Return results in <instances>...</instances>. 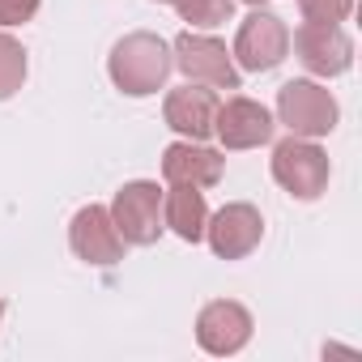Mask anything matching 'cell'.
<instances>
[{"label": "cell", "mask_w": 362, "mask_h": 362, "mask_svg": "<svg viewBox=\"0 0 362 362\" xmlns=\"http://www.w3.org/2000/svg\"><path fill=\"white\" fill-rule=\"evenodd\" d=\"M273 128H277V124H273V115H269L256 98L235 94V98L218 103L214 132L222 136V145H226V149H256V145L273 141Z\"/></svg>", "instance_id": "obj_11"}, {"label": "cell", "mask_w": 362, "mask_h": 362, "mask_svg": "<svg viewBox=\"0 0 362 362\" xmlns=\"http://www.w3.org/2000/svg\"><path fill=\"white\" fill-rule=\"evenodd\" d=\"M197 341H201V349H209L218 358L239 354L252 341V315H247V307L235 303V298L205 303L201 315H197Z\"/></svg>", "instance_id": "obj_10"}, {"label": "cell", "mask_w": 362, "mask_h": 362, "mask_svg": "<svg viewBox=\"0 0 362 362\" xmlns=\"http://www.w3.org/2000/svg\"><path fill=\"white\" fill-rule=\"evenodd\" d=\"M175 60H170V47L149 35V30H136V35H124L115 47H111V60H107V73L115 81V90H124L128 98H145V94H158L162 81L170 77Z\"/></svg>", "instance_id": "obj_1"}, {"label": "cell", "mask_w": 362, "mask_h": 362, "mask_svg": "<svg viewBox=\"0 0 362 362\" xmlns=\"http://www.w3.org/2000/svg\"><path fill=\"white\" fill-rule=\"evenodd\" d=\"M298 9L307 22H345L354 0H298Z\"/></svg>", "instance_id": "obj_17"}, {"label": "cell", "mask_w": 362, "mask_h": 362, "mask_svg": "<svg viewBox=\"0 0 362 362\" xmlns=\"http://www.w3.org/2000/svg\"><path fill=\"white\" fill-rule=\"evenodd\" d=\"M39 13V0H0V26H22Z\"/></svg>", "instance_id": "obj_18"}, {"label": "cell", "mask_w": 362, "mask_h": 362, "mask_svg": "<svg viewBox=\"0 0 362 362\" xmlns=\"http://www.w3.org/2000/svg\"><path fill=\"white\" fill-rule=\"evenodd\" d=\"M273 179L298 201H315L328 188V153L311 145V136H286L273 149Z\"/></svg>", "instance_id": "obj_2"}, {"label": "cell", "mask_w": 362, "mask_h": 362, "mask_svg": "<svg viewBox=\"0 0 362 362\" xmlns=\"http://www.w3.org/2000/svg\"><path fill=\"white\" fill-rule=\"evenodd\" d=\"M0 320H5V303H0Z\"/></svg>", "instance_id": "obj_19"}, {"label": "cell", "mask_w": 362, "mask_h": 362, "mask_svg": "<svg viewBox=\"0 0 362 362\" xmlns=\"http://www.w3.org/2000/svg\"><path fill=\"white\" fill-rule=\"evenodd\" d=\"M111 222H115L119 239L132 243V247H149V243H158V235L166 230L158 184H149V179L124 184V188L115 192V201H111Z\"/></svg>", "instance_id": "obj_3"}, {"label": "cell", "mask_w": 362, "mask_h": 362, "mask_svg": "<svg viewBox=\"0 0 362 362\" xmlns=\"http://www.w3.org/2000/svg\"><path fill=\"white\" fill-rule=\"evenodd\" d=\"M205 239L209 247L222 256V260H243L260 247L264 239V222H260V209L247 205V201H235L226 209H218L209 222H205Z\"/></svg>", "instance_id": "obj_8"}, {"label": "cell", "mask_w": 362, "mask_h": 362, "mask_svg": "<svg viewBox=\"0 0 362 362\" xmlns=\"http://www.w3.org/2000/svg\"><path fill=\"white\" fill-rule=\"evenodd\" d=\"M69 243H73L77 260L98 264V269L119 264V260H124V247H128V243L119 239L115 222H111V209H103V205L77 209V218H73V226H69Z\"/></svg>", "instance_id": "obj_9"}, {"label": "cell", "mask_w": 362, "mask_h": 362, "mask_svg": "<svg viewBox=\"0 0 362 362\" xmlns=\"http://www.w3.org/2000/svg\"><path fill=\"white\" fill-rule=\"evenodd\" d=\"M162 222L184 243H201L205 239V222H209L205 192L192 188V184H170V192L162 197Z\"/></svg>", "instance_id": "obj_14"}, {"label": "cell", "mask_w": 362, "mask_h": 362, "mask_svg": "<svg viewBox=\"0 0 362 362\" xmlns=\"http://www.w3.org/2000/svg\"><path fill=\"white\" fill-rule=\"evenodd\" d=\"M166 124L184 136V141H205L214 136V115H218V94L201 81H188L166 94V107H162Z\"/></svg>", "instance_id": "obj_12"}, {"label": "cell", "mask_w": 362, "mask_h": 362, "mask_svg": "<svg viewBox=\"0 0 362 362\" xmlns=\"http://www.w3.org/2000/svg\"><path fill=\"white\" fill-rule=\"evenodd\" d=\"M277 115L294 136H328L337 128V98L320 81H286L277 90Z\"/></svg>", "instance_id": "obj_5"}, {"label": "cell", "mask_w": 362, "mask_h": 362, "mask_svg": "<svg viewBox=\"0 0 362 362\" xmlns=\"http://www.w3.org/2000/svg\"><path fill=\"white\" fill-rule=\"evenodd\" d=\"M226 158L218 149H205L201 141H175L162 153V179L166 184H192V188H214L222 179Z\"/></svg>", "instance_id": "obj_13"}, {"label": "cell", "mask_w": 362, "mask_h": 362, "mask_svg": "<svg viewBox=\"0 0 362 362\" xmlns=\"http://www.w3.org/2000/svg\"><path fill=\"white\" fill-rule=\"evenodd\" d=\"M294 52L303 69L315 77H341L354 64V43L341 30V22H303L294 30Z\"/></svg>", "instance_id": "obj_7"}, {"label": "cell", "mask_w": 362, "mask_h": 362, "mask_svg": "<svg viewBox=\"0 0 362 362\" xmlns=\"http://www.w3.org/2000/svg\"><path fill=\"white\" fill-rule=\"evenodd\" d=\"M26 81V52L13 35L0 30V98H13Z\"/></svg>", "instance_id": "obj_15"}, {"label": "cell", "mask_w": 362, "mask_h": 362, "mask_svg": "<svg viewBox=\"0 0 362 362\" xmlns=\"http://www.w3.org/2000/svg\"><path fill=\"white\" fill-rule=\"evenodd\" d=\"M170 60H175V69L184 73L188 81H201L209 90H239V69H235L226 43H218L209 35L184 30L175 39V47H170Z\"/></svg>", "instance_id": "obj_4"}, {"label": "cell", "mask_w": 362, "mask_h": 362, "mask_svg": "<svg viewBox=\"0 0 362 362\" xmlns=\"http://www.w3.org/2000/svg\"><path fill=\"white\" fill-rule=\"evenodd\" d=\"M247 5H264V0H247Z\"/></svg>", "instance_id": "obj_20"}, {"label": "cell", "mask_w": 362, "mask_h": 362, "mask_svg": "<svg viewBox=\"0 0 362 362\" xmlns=\"http://www.w3.org/2000/svg\"><path fill=\"white\" fill-rule=\"evenodd\" d=\"M286 52H290V30H286V22H281L277 13L256 9V13L243 18L230 56H235L239 69H247V73H269V69H277V64L286 60Z\"/></svg>", "instance_id": "obj_6"}, {"label": "cell", "mask_w": 362, "mask_h": 362, "mask_svg": "<svg viewBox=\"0 0 362 362\" xmlns=\"http://www.w3.org/2000/svg\"><path fill=\"white\" fill-rule=\"evenodd\" d=\"M158 5H170V0H158Z\"/></svg>", "instance_id": "obj_21"}, {"label": "cell", "mask_w": 362, "mask_h": 362, "mask_svg": "<svg viewBox=\"0 0 362 362\" xmlns=\"http://www.w3.org/2000/svg\"><path fill=\"white\" fill-rule=\"evenodd\" d=\"M170 5L192 26H222L235 13V0H170Z\"/></svg>", "instance_id": "obj_16"}]
</instances>
